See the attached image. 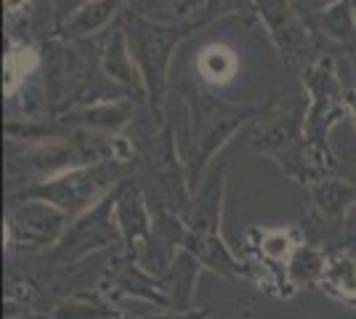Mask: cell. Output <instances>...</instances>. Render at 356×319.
<instances>
[{
	"mask_svg": "<svg viewBox=\"0 0 356 319\" xmlns=\"http://www.w3.org/2000/svg\"><path fill=\"white\" fill-rule=\"evenodd\" d=\"M115 221H118L120 234L128 243H138L149 234V215L141 197L136 192H128L118 199L115 205Z\"/></svg>",
	"mask_w": 356,
	"mask_h": 319,
	"instance_id": "cell-6",
	"label": "cell"
},
{
	"mask_svg": "<svg viewBox=\"0 0 356 319\" xmlns=\"http://www.w3.org/2000/svg\"><path fill=\"white\" fill-rule=\"evenodd\" d=\"M229 56V51L226 48H210L208 54H205V59H202V69H205V75L208 77H229L232 69H226L221 67V59Z\"/></svg>",
	"mask_w": 356,
	"mask_h": 319,
	"instance_id": "cell-9",
	"label": "cell"
},
{
	"mask_svg": "<svg viewBox=\"0 0 356 319\" xmlns=\"http://www.w3.org/2000/svg\"><path fill=\"white\" fill-rule=\"evenodd\" d=\"M296 250V245L290 243V237L284 231H266L264 234V245H261V253L271 261H293L290 253Z\"/></svg>",
	"mask_w": 356,
	"mask_h": 319,
	"instance_id": "cell-8",
	"label": "cell"
},
{
	"mask_svg": "<svg viewBox=\"0 0 356 319\" xmlns=\"http://www.w3.org/2000/svg\"><path fill=\"white\" fill-rule=\"evenodd\" d=\"M11 319H54V317H51V314H43V311H24V314L11 317Z\"/></svg>",
	"mask_w": 356,
	"mask_h": 319,
	"instance_id": "cell-11",
	"label": "cell"
},
{
	"mask_svg": "<svg viewBox=\"0 0 356 319\" xmlns=\"http://www.w3.org/2000/svg\"><path fill=\"white\" fill-rule=\"evenodd\" d=\"M64 218H67V213L43 199H35V202L16 208L8 215V227H6L8 247L30 250V253L43 250L64 237Z\"/></svg>",
	"mask_w": 356,
	"mask_h": 319,
	"instance_id": "cell-1",
	"label": "cell"
},
{
	"mask_svg": "<svg viewBox=\"0 0 356 319\" xmlns=\"http://www.w3.org/2000/svg\"><path fill=\"white\" fill-rule=\"evenodd\" d=\"M210 309L208 306H194L192 311H168V314H157V317H144V319H208Z\"/></svg>",
	"mask_w": 356,
	"mask_h": 319,
	"instance_id": "cell-10",
	"label": "cell"
},
{
	"mask_svg": "<svg viewBox=\"0 0 356 319\" xmlns=\"http://www.w3.org/2000/svg\"><path fill=\"white\" fill-rule=\"evenodd\" d=\"M322 288L332 295L343 301L346 306H354L356 309V259L354 256H346V253H338L332 259H327L325 263V274H322Z\"/></svg>",
	"mask_w": 356,
	"mask_h": 319,
	"instance_id": "cell-4",
	"label": "cell"
},
{
	"mask_svg": "<svg viewBox=\"0 0 356 319\" xmlns=\"http://www.w3.org/2000/svg\"><path fill=\"white\" fill-rule=\"evenodd\" d=\"M54 319H128V314L115 306V301L104 298L102 293H77L64 298L51 309Z\"/></svg>",
	"mask_w": 356,
	"mask_h": 319,
	"instance_id": "cell-3",
	"label": "cell"
},
{
	"mask_svg": "<svg viewBox=\"0 0 356 319\" xmlns=\"http://www.w3.org/2000/svg\"><path fill=\"white\" fill-rule=\"evenodd\" d=\"M325 263H327V259H322L319 253H314V250H300V253L293 256V261H290V277L296 279L298 285H316V282H322Z\"/></svg>",
	"mask_w": 356,
	"mask_h": 319,
	"instance_id": "cell-7",
	"label": "cell"
},
{
	"mask_svg": "<svg viewBox=\"0 0 356 319\" xmlns=\"http://www.w3.org/2000/svg\"><path fill=\"white\" fill-rule=\"evenodd\" d=\"M200 263L192 256H181L173 263V277L165 279V290L170 295L173 311H192L194 309V282H197V269Z\"/></svg>",
	"mask_w": 356,
	"mask_h": 319,
	"instance_id": "cell-5",
	"label": "cell"
},
{
	"mask_svg": "<svg viewBox=\"0 0 356 319\" xmlns=\"http://www.w3.org/2000/svg\"><path fill=\"white\" fill-rule=\"evenodd\" d=\"M118 231V221H112V199H104L102 205L83 213L64 231V237L54 250V259L59 263H74V261L86 259L88 253H96L106 245H112Z\"/></svg>",
	"mask_w": 356,
	"mask_h": 319,
	"instance_id": "cell-2",
	"label": "cell"
}]
</instances>
